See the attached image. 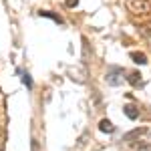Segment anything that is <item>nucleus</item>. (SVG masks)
Instances as JSON below:
<instances>
[{
    "mask_svg": "<svg viewBox=\"0 0 151 151\" xmlns=\"http://www.w3.org/2000/svg\"><path fill=\"white\" fill-rule=\"evenodd\" d=\"M99 129H101L103 133H113V131H115V125H113L109 119H103V121L99 123Z\"/></svg>",
    "mask_w": 151,
    "mask_h": 151,
    "instance_id": "nucleus-5",
    "label": "nucleus"
},
{
    "mask_svg": "<svg viewBox=\"0 0 151 151\" xmlns=\"http://www.w3.org/2000/svg\"><path fill=\"white\" fill-rule=\"evenodd\" d=\"M65 4H67L69 8H75V6L79 4V0H65Z\"/></svg>",
    "mask_w": 151,
    "mask_h": 151,
    "instance_id": "nucleus-9",
    "label": "nucleus"
},
{
    "mask_svg": "<svg viewBox=\"0 0 151 151\" xmlns=\"http://www.w3.org/2000/svg\"><path fill=\"white\" fill-rule=\"evenodd\" d=\"M127 81L131 83V85H139L141 83V73H137V70H133V73H129V77H127Z\"/></svg>",
    "mask_w": 151,
    "mask_h": 151,
    "instance_id": "nucleus-6",
    "label": "nucleus"
},
{
    "mask_svg": "<svg viewBox=\"0 0 151 151\" xmlns=\"http://www.w3.org/2000/svg\"><path fill=\"white\" fill-rule=\"evenodd\" d=\"M127 6L133 12H149L151 6L147 0H127Z\"/></svg>",
    "mask_w": 151,
    "mask_h": 151,
    "instance_id": "nucleus-3",
    "label": "nucleus"
},
{
    "mask_svg": "<svg viewBox=\"0 0 151 151\" xmlns=\"http://www.w3.org/2000/svg\"><path fill=\"white\" fill-rule=\"evenodd\" d=\"M123 75H125V70H123V69L113 67V69L107 70V77H105V79H107V83H109L111 87H119L121 83L125 81V77H123Z\"/></svg>",
    "mask_w": 151,
    "mask_h": 151,
    "instance_id": "nucleus-2",
    "label": "nucleus"
},
{
    "mask_svg": "<svg viewBox=\"0 0 151 151\" xmlns=\"http://www.w3.org/2000/svg\"><path fill=\"white\" fill-rule=\"evenodd\" d=\"M123 111H125V115H127L129 119H137V117H139V109H137L135 105H125Z\"/></svg>",
    "mask_w": 151,
    "mask_h": 151,
    "instance_id": "nucleus-4",
    "label": "nucleus"
},
{
    "mask_svg": "<svg viewBox=\"0 0 151 151\" xmlns=\"http://www.w3.org/2000/svg\"><path fill=\"white\" fill-rule=\"evenodd\" d=\"M22 81H24L26 87H32V81H30V77H28V75H22Z\"/></svg>",
    "mask_w": 151,
    "mask_h": 151,
    "instance_id": "nucleus-10",
    "label": "nucleus"
},
{
    "mask_svg": "<svg viewBox=\"0 0 151 151\" xmlns=\"http://www.w3.org/2000/svg\"><path fill=\"white\" fill-rule=\"evenodd\" d=\"M38 14H40V16H47V18H52L55 22L63 24V18H60L58 14H52V12H50V10H40V12H38Z\"/></svg>",
    "mask_w": 151,
    "mask_h": 151,
    "instance_id": "nucleus-7",
    "label": "nucleus"
},
{
    "mask_svg": "<svg viewBox=\"0 0 151 151\" xmlns=\"http://www.w3.org/2000/svg\"><path fill=\"white\" fill-rule=\"evenodd\" d=\"M123 139L137 151H151V129L149 127L133 129V131H129Z\"/></svg>",
    "mask_w": 151,
    "mask_h": 151,
    "instance_id": "nucleus-1",
    "label": "nucleus"
},
{
    "mask_svg": "<svg viewBox=\"0 0 151 151\" xmlns=\"http://www.w3.org/2000/svg\"><path fill=\"white\" fill-rule=\"evenodd\" d=\"M131 58L135 60V63H139V65H145V63H149L147 57L143 55V52H131Z\"/></svg>",
    "mask_w": 151,
    "mask_h": 151,
    "instance_id": "nucleus-8",
    "label": "nucleus"
}]
</instances>
